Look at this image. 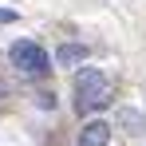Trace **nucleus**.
I'll list each match as a JSON object with an SVG mask.
<instances>
[{
	"label": "nucleus",
	"instance_id": "obj_1",
	"mask_svg": "<svg viewBox=\"0 0 146 146\" xmlns=\"http://www.w3.org/2000/svg\"><path fill=\"white\" fill-rule=\"evenodd\" d=\"M107 99H111V79H107V71L83 67V71L75 75V107H79V115L107 107Z\"/></svg>",
	"mask_w": 146,
	"mask_h": 146
},
{
	"label": "nucleus",
	"instance_id": "obj_2",
	"mask_svg": "<svg viewBox=\"0 0 146 146\" xmlns=\"http://www.w3.org/2000/svg\"><path fill=\"white\" fill-rule=\"evenodd\" d=\"M8 59L16 63V71H24V75H44L48 71V51L40 44H32V40H16L8 48Z\"/></svg>",
	"mask_w": 146,
	"mask_h": 146
},
{
	"label": "nucleus",
	"instance_id": "obj_3",
	"mask_svg": "<svg viewBox=\"0 0 146 146\" xmlns=\"http://www.w3.org/2000/svg\"><path fill=\"white\" fill-rule=\"evenodd\" d=\"M111 142V126L107 122H87L83 130H79V138H75V146H107Z\"/></svg>",
	"mask_w": 146,
	"mask_h": 146
},
{
	"label": "nucleus",
	"instance_id": "obj_4",
	"mask_svg": "<svg viewBox=\"0 0 146 146\" xmlns=\"http://www.w3.org/2000/svg\"><path fill=\"white\" fill-rule=\"evenodd\" d=\"M87 55H91L87 44H59V48H55V63H59V67H79Z\"/></svg>",
	"mask_w": 146,
	"mask_h": 146
},
{
	"label": "nucleus",
	"instance_id": "obj_5",
	"mask_svg": "<svg viewBox=\"0 0 146 146\" xmlns=\"http://www.w3.org/2000/svg\"><path fill=\"white\" fill-rule=\"evenodd\" d=\"M119 122L130 130V134H142L146 130V115H138V111H119Z\"/></svg>",
	"mask_w": 146,
	"mask_h": 146
},
{
	"label": "nucleus",
	"instance_id": "obj_6",
	"mask_svg": "<svg viewBox=\"0 0 146 146\" xmlns=\"http://www.w3.org/2000/svg\"><path fill=\"white\" fill-rule=\"evenodd\" d=\"M16 16H20V12H16V8H0V24H12V20H16Z\"/></svg>",
	"mask_w": 146,
	"mask_h": 146
}]
</instances>
